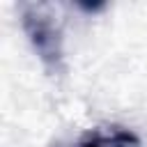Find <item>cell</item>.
<instances>
[{"instance_id": "obj_1", "label": "cell", "mask_w": 147, "mask_h": 147, "mask_svg": "<svg viewBox=\"0 0 147 147\" xmlns=\"http://www.w3.org/2000/svg\"><path fill=\"white\" fill-rule=\"evenodd\" d=\"M21 25L41 64L51 74H60L62 71V32L57 23L48 14H44L39 7H23Z\"/></svg>"}, {"instance_id": "obj_2", "label": "cell", "mask_w": 147, "mask_h": 147, "mask_svg": "<svg viewBox=\"0 0 147 147\" xmlns=\"http://www.w3.org/2000/svg\"><path fill=\"white\" fill-rule=\"evenodd\" d=\"M80 147H140V138L126 129H113L110 133H90L80 140Z\"/></svg>"}, {"instance_id": "obj_3", "label": "cell", "mask_w": 147, "mask_h": 147, "mask_svg": "<svg viewBox=\"0 0 147 147\" xmlns=\"http://www.w3.org/2000/svg\"><path fill=\"white\" fill-rule=\"evenodd\" d=\"M78 7H80V9H85V11H99V9H103V2H96V5H85V2H78Z\"/></svg>"}]
</instances>
